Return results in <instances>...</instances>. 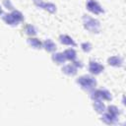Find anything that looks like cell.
<instances>
[{"label": "cell", "mask_w": 126, "mask_h": 126, "mask_svg": "<svg viewBox=\"0 0 126 126\" xmlns=\"http://www.w3.org/2000/svg\"><path fill=\"white\" fill-rule=\"evenodd\" d=\"M77 82H78V84H80V85L82 86V88L85 89V90H91V89H93V88L95 86V84H96L95 80H94V78L90 77V76H83V77L79 78V80H78Z\"/></svg>", "instance_id": "obj_1"}, {"label": "cell", "mask_w": 126, "mask_h": 126, "mask_svg": "<svg viewBox=\"0 0 126 126\" xmlns=\"http://www.w3.org/2000/svg\"><path fill=\"white\" fill-rule=\"evenodd\" d=\"M3 19L7 24L15 26V25H18V23L20 21H23V16H22V14L20 12L15 11L10 15H5V17Z\"/></svg>", "instance_id": "obj_2"}, {"label": "cell", "mask_w": 126, "mask_h": 126, "mask_svg": "<svg viewBox=\"0 0 126 126\" xmlns=\"http://www.w3.org/2000/svg\"><path fill=\"white\" fill-rule=\"evenodd\" d=\"M84 23H85V27L87 30L94 32H97L98 29H99V24L96 20L91 18V17H88V16H85L84 17Z\"/></svg>", "instance_id": "obj_3"}, {"label": "cell", "mask_w": 126, "mask_h": 126, "mask_svg": "<svg viewBox=\"0 0 126 126\" xmlns=\"http://www.w3.org/2000/svg\"><path fill=\"white\" fill-rule=\"evenodd\" d=\"M87 7H88V9H89L91 12H93V13H94V14H99V13L103 12V10L101 9V7H100V6L98 5V3L95 2L94 0H89L88 3H87Z\"/></svg>", "instance_id": "obj_4"}, {"label": "cell", "mask_w": 126, "mask_h": 126, "mask_svg": "<svg viewBox=\"0 0 126 126\" xmlns=\"http://www.w3.org/2000/svg\"><path fill=\"white\" fill-rule=\"evenodd\" d=\"M89 70H90V72L93 73V74H99V73L103 70V66L100 65L98 62H94V61H92V62L90 63Z\"/></svg>", "instance_id": "obj_5"}, {"label": "cell", "mask_w": 126, "mask_h": 126, "mask_svg": "<svg viewBox=\"0 0 126 126\" xmlns=\"http://www.w3.org/2000/svg\"><path fill=\"white\" fill-rule=\"evenodd\" d=\"M95 95H92L93 98H96V97H100V98H105V99H111V95L109 94V93L105 90H99V91H96L95 93Z\"/></svg>", "instance_id": "obj_6"}, {"label": "cell", "mask_w": 126, "mask_h": 126, "mask_svg": "<svg viewBox=\"0 0 126 126\" xmlns=\"http://www.w3.org/2000/svg\"><path fill=\"white\" fill-rule=\"evenodd\" d=\"M108 63H109V65H112V66H121L122 58H120L118 56H113L108 59Z\"/></svg>", "instance_id": "obj_7"}, {"label": "cell", "mask_w": 126, "mask_h": 126, "mask_svg": "<svg viewBox=\"0 0 126 126\" xmlns=\"http://www.w3.org/2000/svg\"><path fill=\"white\" fill-rule=\"evenodd\" d=\"M52 59L57 63V64H61V63H64L66 57L63 53H56V54H53L52 56Z\"/></svg>", "instance_id": "obj_8"}, {"label": "cell", "mask_w": 126, "mask_h": 126, "mask_svg": "<svg viewBox=\"0 0 126 126\" xmlns=\"http://www.w3.org/2000/svg\"><path fill=\"white\" fill-rule=\"evenodd\" d=\"M62 71H63L65 74H67V75H75L76 72H77V69H76L73 65H67V66H65V67L62 69Z\"/></svg>", "instance_id": "obj_9"}, {"label": "cell", "mask_w": 126, "mask_h": 126, "mask_svg": "<svg viewBox=\"0 0 126 126\" xmlns=\"http://www.w3.org/2000/svg\"><path fill=\"white\" fill-rule=\"evenodd\" d=\"M60 41L63 43V44H68V45H76V43L74 42V40L71 38V37H69V36H67V35H61L60 36Z\"/></svg>", "instance_id": "obj_10"}, {"label": "cell", "mask_w": 126, "mask_h": 126, "mask_svg": "<svg viewBox=\"0 0 126 126\" xmlns=\"http://www.w3.org/2000/svg\"><path fill=\"white\" fill-rule=\"evenodd\" d=\"M44 47H45V49H46L47 51H53V50H55L56 45H55V43H54L51 39H47V40L44 42Z\"/></svg>", "instance_id": "obj_11"}, {"label": "cell", "mask_w": 126, "mask_h": 126, "mask_svg": "<svg viewBox=\"0 0 126 126\" xmlns=\"http://www.w3.org/2000/svg\"><path fill=\"white\" fill-rule=\"evenodd\" d=\"M28 42L34 48H40L41 47V42L37 38H29Z\"/></svg>", "instance_id": "obj_12"}, {"label": "cell", "mask_w": 126, "mask_h": 126, "mask_svg": "<svg viewBox=\"0 0 126 126\" xmlns=\"http://www.w3.org/2000/svg\"><path fill=\"white\" fill-rule=\"evenodd\" d=\"M64 55H65V57H66L67 59H69V60H74V59L76 58V52H75V50H73V49H67V50L64 52Z\"/></svg>", "instance_id": "obj_13"}, {"label": "cell", "mask_w": 126, "mask_h": 126, "mask_svg": "<svg viewBox=\"0 0 126 126\" xmlns=\"http://www.w3.org/2000/svg\"><path fill=\"white\" fill-rule=\"evenodd\" d=\"M26 32L28 34H35L36 33V31H35L34 27H32V26H27L26 27Z\"/></svg>", "instance_id": "obj_14"}, {"label": "cell", "mask_w": 126, "mask_h": 126, "mask_svg": "<svg viewBox=\"0 0 126 126\" xmlns=\"http://www.w3.org/2000/svg\"><path fill=\"white\" fill-rule=\"evenodd\" d=\"M82 47H83V50L84 51H87V52H89L91 50V48H92L90 43H83L82 44Z\"/></svg>", "instance_id": "obj_15"}, {"label": "cell", "mask_w": 126, "mask_h": 126, "mask_svg": "<svg viewBox=\"0 0 126 126\" xmlns=\"http://www.w3.org/2000/svg\"><path fill=\"white\" fill-rule=\"evenodd\" d=\"M1 13H2V10H1V9H0V14H1Z\"/></svg>", "instance_id": "obj_16"}]
</instances>
